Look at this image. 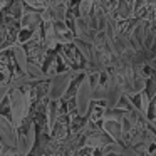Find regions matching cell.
<instances>
[{
	"mask_svg": "<svg viewBox=\"0 0 156 156\" xmlns=\"http://www.w3.org/2000/svg\"><path fill=\"white\" fill-rule=\"evenodd\" d=\"M79 74H87L84 69H71V71H62L57 72L54 77L49 81L47 86V99L49 101H61L67 94L69 87L72 84V79L77 77Z\"/></svg>",
	"mask_w": 156,
	"mask_h": 156,
	"instance_id": "cell-1",
	"label": "cell"
},
{
	"mask_svg": "<svg viewBox=\"0 0 156 156\" xmlns=\"http://www.w3.org/2000/svg\"><path fill=\"white\" fill-rule=\"evenodd\" d=\"M74 101H76V112H77V116L79 118H86L89 114L91 102H92V86H91L89 74H84V77L77 82Z\"/></svg>",
	"mask_w": 156,
	"mask_h": 156,
	"instance_id": "cell-2",
	"label": "cell"
},
{
	"mask_svg": "<svg viewBox=\"0 0 156 156\" xmlns=\"http://www.w3.org/2000/svg\"><path fill=\"white\" fill-rule=\"evenodd\" d=\"M9 112L15 128H20L25 118H29V111L25 108V92L22 89H10L9 92Z\"/></svg>",
	"mask_w": 156,
	"mask_h": 156,
	"instance_id": "cell-3",
	"label": "cell"
},
{
	"mask_svg": "<svg viewBox=\"0 0 156 156\" xmlns=\"http://www.w3.org/2000/svg\"><path fill=\"white\" fill-rule=\"evenodd\" d=\"M20 128H22V133L19 134V139H17L15 154H17V156H29L32 153V149H34L35 139H37L34 119H32V118H25Z\"/></svg>",
	"mask_w": 156,
	"mask_h": 156,
	"instance_id": "cell-4",
	"label": "cell"
},
{
	"mask_svg": "<svg viewBox=\"0 0 156 156\" xmlns=\"http://www.w3.org/2000/svg\"><path fill=\"white\" fill-rule=\"evenodd\" d=\"M17 139H19L17 128L7 116L0 112V143H2V146L15 149L17 148Z\"/></svg>",
	"mask_w": 156,
	"mask_h": 156,
	"instance_id": "cell-5",
	"label": "cell"
},
{
	"mask_svg": "<svg viewBox=\"0 0 156 156\" xmlns=\"http://www.w3.org/2000/svg\"><path fill=\"white\" fill-rule=\"evenodd\" d=\"M74 37L76 41H81L84 44L92 45L96 39V32L89 29V25L86 24V20L82 17H74Z\"/></svg>",
	"mask_w": 156,
	"mask_h": 156,
	"instance_id": "cell-6",
	"label": "cell"
},
{
	"mask_svg": "<svg viewBox=\"0 0 156 156\" xmlns=\"http://www.w3.org/2000/svg\"><path fill=\"white\" fill-rule=\"evenodd\" d=\"M20 30H29V32H32V30H35V29H39L41 27V24H42V20H41V12H37V10H32V9H25V12H24V15H22V19H20Z\"/></svg>",
	"mask_w": 156,
	"mask_h": 156,
	"instance_id": "cell-7",
	"label": "cell"
},
{
	"mask_svg": "<svg viewBox=\"0 0 156 156\" xmlns=\"http://www.w3.org/2000/svg\"><path fill=\"white\" fill-rule=\"evenodd\" d=\"M111 139H109L108 134H104L102 131H92L89 133L87 136H84V146H87V148H94V149H101L104 148V146L111 144Z\"/></svg>",
	"mask_w": 156,
	"mask_h": 156,
	"instance_id": "cell-8",
	"label": "cell"
},
{
	"mask_svg": "<svg viewBox=\"0 0 156 156\" xmlns=\"http://www.w3.org/2000/svg\"><path fill=\"white\" fill-rule=\"evenodd\" d=\"M134 15V5L126 0H114V17L118 20H129Z\"/></svg>",
	"mask_w": 156,
	"mask_h": 156,
	"instance_id": "cell-9",
	"label": "cell"
},
{
	"mask_svg": "<svg viewBox=\"0 0 156 156\" xmlns=\"http://www.w3.org/2000/svg\"><path fill=\"white\" fill-rule=\"evenodd\" d=\"M12 57H14L19 71H20L22 74H25V72H27V66H29L27 51H25L20 44H15V45H12Z\"/></svg>",
	"mask_w": 156,
	"mask_h": 156,
	"instance_id": "cell-10",
	"label": "cell"
},
{
	"mask_svg": "<svg viewBox=\"0 0 156 156\" xmlns=\"http://www.w3.org/2000/svg\"><path fill=\"white\" fill-rule=\"evenodd\" d=\"M102 133L109 136V139L114 143H122V129L121 122L116 121H102Z\"/></svg>",
	"mask_w": 156,
	"mask_h": 156,
	"instance_id": "cell-11",
	"label": "cell"
},
{
	"mask_svg": "<svg viewBox=\"0 0 156 156\" xmlns=\"http://www.w3.org/2000/svg\"><path fill=\"white\" fill-rule=\"evenodd\" d=\"M7 10H9V14H10V17L14 19V20L20 22L22 15H24V12H25L24 2H22V0H14V2H10V5H9Z\"/></svg>",
	"mask_w": 156,
	"mask_h": 156,
	"instance_id": "cell-12",
	"label": "cell"
},
{
	"mask_svg": "<svg viewBox=\"0 0 156 156\" xmlns=\"http://www.w3.org/2000/svg\"><path fill=\"white\" fill-rule=\"evenodd\" d=\"M51 14L52 22H64L67 19V4H59L55 7H51Z\"/></svg>",
	"mask_w": 156,
	"mask_h": 156,
	"instance_id": "cell-13",
	"label": "cell"
},
{
	"mask_svg": "<svg viewBox=\"0 0 156 156\" xmlns=\"http://www.w3.org/2000/svg\"><path fill=\"white\" fill-rule=\"evenodd\" d=\"M92 7H94V0H81L77 5L79 17H87L92 12Z\"/></svg>",
	"mask_w": 156,
	"mask_h": 156,
	"instance_id": "cell-14",
	"label": "cell"
},
{
	"mask_svg": "<svg viewBox=\"0 0 156 156\" xmlns=\"http://www.w3.org/2000/svg\"><path fill=\"white\" fill-rule=\"evenodd\" d=\"M139 99H141V102H139V111L143 112L144 116H148V111H149V106H151V99L148 98V94H146V91H143L141 94H139Z\"/></svg>",
	"mask_w": 156,
	"mask_h": 156,
	"instance_id": "cell-15",
	"label": "cell"
},
{
	"mask_svg": "<svg viewBox=\"0 0 156 156\" xmlns=\"http://www.w3.org/2000/svg\"><path fill=\"white\" fill-rule=\"evenodd\" d=\"M24 4H27L32 10H37V12H42L44 9H47L45 5V0H22Z\"/></svg>",
	"mask_w": 156,
	"mask_h": 156,
	"instance_id": "cell-16",
	"label": "cell"
},
{
	"mask_svg": "<svg viewBox=\"0 0 156 156\" xmlns=\"http://www.w3.org/2000/svg\"><path fill=\"white\" fill-rule=\"evenodd\" d=\"M9 92H10V86L7 82H0V106L4 104V101L7 99Z\"/></svg>",
	"mask_w": 156,
	"mask_h": 156,
	"instance_id": "cell-17",
	"label": "cell"
},
{
	"mask_svg": "<svg viewBox=\"0 0 156 156\" xmlns=\"http://www.w3.org/2000/svg\"><path fill=\"white\" fill-rule=\"evenodd\" d=\"M0 156H17V154H15V149L7 148V146H0Z\"/></svg>",
	"mask_w": 156,
	"mask_h": 156,
	"instance_id": "cell-18",
	"label": "cell"
},
{
	"mask_svg": "<svg viewBox=\"0 0 156 156\" xmlns=\"http://www.w3.org/2000/svg\"><path fill=\"white\" fill-rule=\"evenodd\" d=\"M149 5H151V7H156V0H149Z\"/></svg>",
	"mask_w": 156,
	"mask_h": 156,
	"instance_id": "cell-19",
	"label": "cell"
},
{
	"mask_svg": "<svg viewBox=\"0 0 156 156\" xmlns=\"http://www.w3.org/2000/svg\"><path fill=\"white\" fill-rule=\"evenodd\" d=\"M5 2H7V0H0V7H2V5L5 4Z\"/></svg>",
	"mask_w": 156,
	"mask_h": 156,
	"instance_id": "cell-20",
	"label": "cell"
}]
</instances>
